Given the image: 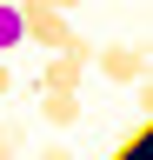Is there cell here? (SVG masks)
Segmentation results:
<instances>
[{
  "label": "cell",
  "instance_id": "3",
  "mask_svg": "<svg viewBox=\"0 0 153 160\" xmlns=\"http://www.w3.org/2000/svg\"><path fill=\"white\" fill-rule=\"evenodd\" d=\"M40 93V120L47 127H73L80 120V87H33Z\"/></svg>",
  "mask_w": 153,
  "mask_h": 160
},
{
  "label": "cell",
  "instance_id": "6",
  "mask_svg": "<svg viewBox=\"0 0 153 160\" xmlns=\"http://www.w3.org/2000/svg\"><path fill=\"white\" fill-rule=\"evenodd\" d=\"M20 140H27V133L13 127V120H0V160H7V153H20Z\"/></svg>",
  "mask_w": 153,
  "mask_h": 160
},
{
  "label": "cell",
  "instance_id": "1",
  "mask_svg": "<svg viewBox=\"0 0 153 160\" xmlns=\"http://www.w3.org/2000/svg\"><path fill=\"white\" fill-rule=\"evenodd\" d=\"M20 20H27V40L40 53H80V60H93V40L87 33H73L67 27V7H53V0H20Z\"/></svg>",
  "mask_w": 153,
  "mask_h": 160
},
{
  "label": "cell",
  "instance_id": "4",
  "mask_svg": "<svg viewBox=\"0 0 153 160\" xmlns=\"http://www.w3.org/2000/svg\"><path fill=\"white\" fill-rule=\"evenodd\" d=\"M80 80H87V60H80V53H60V47H53V60L40 67V87H80Z\"/></svg>",
  "mask_w": 153,
  "mask_h": 160
},
{
  "label": "cell",
  "instance_id": "7",
  "mask_svg": "<svg viewBox=\"0 0 153 160\" xmlns=\"http://www.w3.org/2000/svg\"><path fill=\"white\" fill-rule=\"evenodd\" d=\"M13 93V67H7V53H0V100Z\"/></svg>",
  "mask_w": 153,
  "mask_h": 160
},
{
  "label": "cell",
  "instance_id": "2",
  "mask_svg": "<svg viewBox=\"0 0 153 160\" xmlns=\"http://www.w3.org/2000/svg\"><path fill=\"white\" fill-rule=\"evenodd\" d=\"M87 67H100V73L113 80V87H133V80L146 73V53L133 47V40H113V47H100V53L87 60Z\"/></svg>",
  "mask_w": 153,
  "mask_h": 160
},
{
  "label": "cell",
  "instance_id": "8",
  "mask_svg": "<svg viewBox=\"0 0 153 160\" xmlns=\"http://www.w3.org/2000/svg\"><path fill=\"white\" fill-rule=\"evenodd\" d=\"M53 7H80V0H53Z\"/></svg>",
  "mask_w": 153,
  "mask_h": 160
},
{
  "label": "cell",
  "instance_id": "5",
  "mask_svg": "<svg viewBox=\"0 0 153 160\" xmlns=\"http://www.w3.org/2000/svg\"><path fill=\"white\" fill-rule=\"evenodd\" d=\"M27 47V20H20V0H0V53H20Z\"/></svg>",
  "mask_w": 153,
  "mask_h": 160
}]
</instances>
